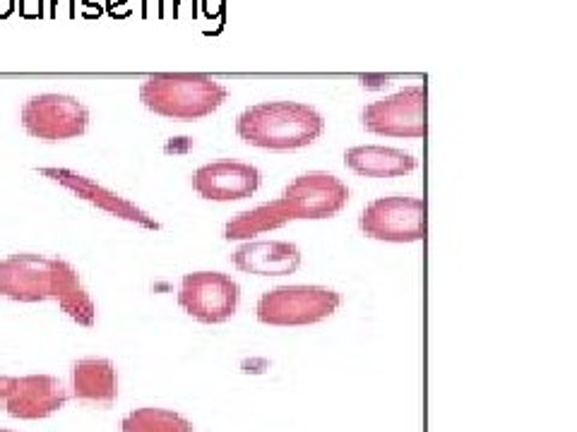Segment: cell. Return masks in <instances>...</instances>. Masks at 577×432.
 Instances as JSON below:
<instances>
[{"instance_id": "obj_20", "label": "cell", "mask_w": 577, "mask_h": 432, "mask_svg": "<svg viewBox=\"0 0 577 432\" xmlns=\"http://www.w3.org/2000/svg\"><path fill=\"white\" fill-rule=\"evenodd\" d=\"M358 80H361V84L366 89H382V87H387V84H390L392 77H387V75H361Z\"/></svg>"}, {"instance_id": "obj_7", "label": "cell", "mask_w": 577, "mask_h": 432, "mask_svg": "<svg viewBox=\"0 0 577 432\" xmlns=\"http://www.w3.org/2000/svg\"><path fill=\"white\" fill-rule=\"evenodd\" d=\"M178 305L202 325H222L241 305V286L224 272H190L181 279Z\"/></svg>"}, {"instance_id": "obj_3", "label": "cell", "mask_w": 577, "mask_h": 432, "mask_svg": "<svg viewBox=\"0 0 577 432\" xmlns=\"http://www.w3.org/2000/svg\"><path fill=\"white\" fill-rule=\"evenodd\" d=\"M342 296L327 286H277L258 298L255 315L270 327H308L337 313Z\"/></svg>"}, {"instance_id": "obj_22", "label": "cell", "mask_w": 577, "mask_h": 432, "mask_svg": "<svg viewBox=\"0 0 577 432\" xmlns=\"http://www.w3.org/2000/svg\"><path fill=\"white\" fill-rule=\"evenodd\" d=\"M12 10V0H0V15H8V12Z\"/></svg>"}, {"instance_id": "obj_1", "label": "cell", "mask_w": 577, "mask_h": 432, "mask_svg": "<svg viewBox=\"0 0 577 432\" xmlns=\"http://www.w3.org/2000/svg\"><path fill=\"white\" fill-rule=\"evenodd\" d=\"M236 132L246 144L260 149H303L325 132L320 111L301 101H263L236 118Z\"/></svg>"}, {"instance_id": "obj_18", "label": "cell", "mask_w": 577, "mask_h": 432, "mask_svg": "<svg viewBox=\"0 0 577 432\" xmlns=\"http://www.w3.org/2000/svg\"><path fill=\"white\" fill-rule=\"evenodd\" d=\"M120 432H195V425L178 411L142 406L125 413L120 421Z\"/></svg>"}, {"instance_id": "obj_13", "label": "cell", "mask_w": 577, "mask_h": 432, "mask_svg": "<svg viewBox=\"0 0 577 432\" xmlns=\"http://www.w3.org/2000/svg\"><path fill=\"white\" fill-rule=\"evenodd\" d=\"M70 389L89 409H111L118 401V370L108 358H80L72 363Z\"/></svg>"}, {"instance_id": "obj_23", "label": "cell", "mask_w": 577, "mask_h": 432, "mask_svg": "<svg viewBox=\"0 0 577 432\" xmlns=\"http://www.w3.org/2000/svg\"><path fill=\"white\" fill-rule=\"evenodd\" d=\"M0 432H20V430H8V428H0Z\"/></svg>"}, {"instance_id": "obj_14", "label": "cell", "mask_w": 577, "mask_h": 432, "mask_svg": "<svg viewBox=\"0 0 577 432\" xmlns=\"http://www.w3.org/2000/svg\"><path fill=\"white\" fill-rule=\"evenodd\" d=\"M236 269L255 276H284L301 267V250L289 240H246L231 255Z\"/></svg>"}, {"instance_id": "obj_10", "label": "cell", "mask_w": 577, "mask_h": 432, "mask_svg": "<svg viewBox=\"0 0 577 432\" xmlns=\"http://www.w3.org/2000/svg\"><path fill=\"white\" fill-rule=\"evenodd\" d=\"M263 185V173L258 166L246 161L222 159L202 163L193 173V187L202 199L210 202H236L253 197Z\"/></svg>"}, {"instance_id": "obj_4", "label": "cell", "mask_w": 577, "mask_h": 432, "mask_svg": "<svg viewBox=\"0 0 577 432\" xmlns=\"http://www.w3.org/2000/svg\"><path fill=\"white\" fill-rule=\"evenodd\" d=\"M428 87L411 84L394 94L368 103L361 111V123L368 132L382 137L421 139L428 132Z\"/></svg>"}, {"instance_id": "obj_21", "label": "cell", "mask_w": 577, "mask_h": 432, "mask_svg": "<svg viewBox=\"0 0 577 432\" xmlns=\"http://www.w3.org/2000/svg\"><path fill=\"white\" fill-rule=\"evenodd\" d=\"M12 382H15V377H10V375H0V401H5V397H8V394H10Z\"/></svg>"}, {"instance_id": "obj_5", "label": "cell", "mask_w": 577, "mask_h": 432, "mask_svg": "<svg viewBox=\"0 0 577 432\" xmlns=\"http://www.w3.org/2000/svg\"><path fill=\"white\" fill-rule=\"evenodd\" d=\"M363 235L385 243H416L426 238V199L387 194L363 206L358 216Z\"/></svg>"}, {"instance_id": "obj_12", "label": "cell", "mask_w": 577, "mask_h": 432, "mask_svg": "<svg viewBox=\"0 0 577 432\" xmlns=\"http://www.w3.org/2000/svg\"><path fill=\"white\" fill-rule=\"evenodd\" d=\"M70 392L53 375H22L15 377L10 394L5 397V411L17 421H44L68 404Z\"/></svg>"}, {"instance_id": "obj_8", "label": "cell", "mask_w": 577, "mask_h": 432, "mask_svg": "<svg viewBox=\"0 0 577 432\" xmlns=\"http://www.w3.org/2000/svg\"><path fill=\"white\" fill-rule=\"evenodd\" d=\"M39 173L48 180L58 182V185L68 187L75 197L84 199V202H89L92 206H96V209L106 211V214H111L115 218L137 223V226L149 228V230L159 228V221H156L152 214H147L142 206L130 202V199L123 197V194H118L115 190H111V187L92 180L89 175L77 173V171H72V168H63V166H41Z\"/></svg>"}, {"instance_id": "obj_9", "label": "cell", "mask_w": 577, "mask_h": 432, "mask_svg": "<svg viewBox=\"0 0 577 432\" xmlns=\"http://www.w3.org/2000/svg\"><path fill=\"white\" fill-rule=\"evenodd\" d=\"M284 199H289L296 218H330L349 202V187L342 178L327 171H308L294 178L284 187Z\"/></svg>"}, {"instance_id": "obj_11", "label": "cell", "mask_w": 577, "mask_h": 432, "mask_svg": "<svg viewBox=\"0 0 577 432\" xmlns=\"http://www.w3.org/2000/svg\"><path fill=\"white\" fill-rule=\"evenodd\" d=\"M53 257L17 252L0 259V296L15 303L51 300Z\"/></svg>"}, {"instance_id": "obj_17", "label": "cell", "mask_w": 577, "mask_h": 432, "mask_svg": "<svg viewBox=\"0 0 577 432\" xmlns=\"http://www.w3.org/2000/svg\"><path fill=\"white\" fill-rule=\"evenodd\" d=\"M289 221H296V211L291 206L289 199L277 197L272 202L258 204L253 209H246L241 214H236L231 221L224 226V238L227 240H251L253 235L267 233L287 226Z\"/></svg>"}, {"instance_id": "obj_15", "label": "cell", "mask_w": 577, "mask_h": 432, "mask_svg": "<svg viewBox=\"0 0 577 432\" xmlns=\"http://www.w3.org/2000/svg\"><path fill=\"white\" fill-rule=\"evenodd\" d=\"M51 300H56L58 308L80 327L96 325V303L92 300L89 291L84 288L77 269L63 257H53Z\"/></svg>"}, {"instance_id": "obj_19", "label": "cell", "mask_w": 577, "mask_h": 432, "mask_svg": "<svg viewBox=\"0 0 577 432\" xmlns=\"http://www.w3.org/2000/svg\"><path fill=\"white\" fill-rule=\"evenodd\" d=\"M190 147H193L190 137H171L166 142V147H164V151H168V154H183V151H188Z\"/></svg>"}, {"instance_id": "obj_16", "label": "cell", "mask_w": 577, "mask_h": 432, "mask_svg": "<svg viewBox=\"0 0 577 432\" xmlns=\"http://www.w3.org/2000/svg\"><path fill=\"white\" fill-rule=\"evenodd\" d=\"M344 163L363 178H399L418 166L414 154L385 144H358L344 151Z\"/></svg>"}, {"instance_id": "obj_6", "label": "cell", "mask_w": 577, "mask_h": 432, "mask_svg": "<svg viewBox=\"0 0 577 432\" xmlns=\"http://www.w3.org/2000/svg\"><path fill=\"white\" fill-rule=\"evenodd\" d=\"M20 123L36 139L65 142L87 132L89 108L70 94H34L22 103Z\"/></svg>"}, {"instance_id": "obj_2", "label": "cell", "mask_w": 577, "mask_h": 432, "mask_svg": "<svg viewBox=\"0 0 577 432\" xmlns=\"http://www.w3.org/2000/svg\"><path fill=\"white\" fill-rule=\"evenodd\" d=\"M227 99L229 89L202 72H156L139 87V101L171 120L205 118Z\"/></svg>"}]
</instances>
